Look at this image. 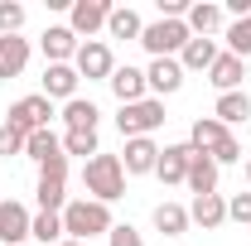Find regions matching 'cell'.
<instances>
[{"instance_id":"44dd1931","label":"cell","mask_w":251,"mask_h":246,"mask_svg":"<svg viewBox=\"0 0 251 246\" xmlns=\"http://www.w3.org/2000/svg\"><path fill=\"white\" fill-rule=\"evenodd\" d=\"M150 222H155V232H164V237H184L188 227H193V222H188V208H184V203H169V198L155 203Z\"/></svg>"},{"instance_id":"8fae6325","label":"cell","mask_w":251,"mask_h":246,"mask_svg":"<svg viewBox=\"0 0 251 246\" xmlns=\"http://www.w3.org/2000/svg\"><path fill=\"white\" fill-rule=\"evenodd\" d=\"M155 164H159V145H155V135L126 140V150H121V169H126V174H155Z\"/></svg>"},{"instance_id":"ffe728a7","label":"cell","mask_w":251,"mask_h":246,"mask_svg":"<svg viewBox=\"0 0 251 246\" xmlns=\"http://www.w3.org/2000/svg\"><path fill=\"white\" fill-rule=\"evenodd\" d=\"M25 63H29V39H20V34L0 39V82L20 77V73H25Z\"/></svg>"},{"instance_id":"6da1fadb","label":"cell","mask_w":251,"mask_h":246,"mask_svg":"<svg viewBox=\"0 0 251 246\" xmlns=\"http://www.w3.org/2000/svg\"><path fill=\"white\" fill-rule=\"evenodd\" d=\"M111 227H116V217H111L106 203H97V198H68V208H63V237L92 246V237H111Z\"/></svg>"},{"instance_id":"d6a6232c","label":"cell","mask_w":251,"mask_h":246,"mask_svg":"<svg viewBox=\"0 0 251 246\" xmlns=\"http://www.w3.org/2000/svg\"><path fill=\"white\" fill-rule=\"evenodd\" d=\"M208 159H213L218 169H222V164H242V140H237V135H227V140H222V145L208 154Z\"/></svg>"},{"instance_id":"f1b7e54d","label":"cell","mask_w":251,"mask_h":246,"mask_svg":"<svg viewBox=\"0 0 251 246\" xmlns=\"http://www.w3.org/2000/svg\"><path fill=\"white\" fill-rule=\"evenodd\" d=\"M63 154H82V159L101 154V145H97V130H63Z\"/></svg>"},{"instance_id":"5b68a950","label":"cell","mask_w":251,"mask_h":246,"mask_svg":"<svg viewBox=\"0 0 251 246\" xmlns=\"http://www.w3.org/2000/svg\"><path fill=\"white\" fill-rule=\"evenodd\" d=\"M77 77H87V82H111V73H116V53H111V44L106 39H87V44H77Z\"/></svg>"},{"instance_id":"603a6c76","label":"cell","mask_w":251,"mask_h":246,"mask_svg":"<svg viewBox=\"0 0 251 246\" xmlns=\"http://www.w3.org/2000/svg\"><path fill=\"white\" fill-rule=\"evenodd\" d=\"M213 116H218L227 130H232V125H247L251 121V97L247 92H222L218 106H213Z\"/></svg>"},{"instance_id":"5bb4252c","label":"cell","mask_w":251,"mask_h":246,"mask_svg":"<svg viewBox=\"0 0 251 246\" xmlns=\"http://www.w3.org/2000/svg\"><path fill=\"white\" fill-rule=\"evenodd\" d=\"M111 92H116V101L121 106H130V101H145L150 97V82H145V68H116L111 73Z\"/></svg>"},{"instance_id":"8d00e7d4","label":"cell","mask_w":251,"mask_h":246,"mask_svg":"<svg viewBox=\"0 0 251 246\" xmlns=\"http://www.w3.org/2000/svg\"><path fill=\"white\" fill-rule=\"evenodd\" d=\"M247 188H251V159H247Z\"/></svg>"},{"instance_id":"ba28073f","label":"cell","mask_w":251,"mask_h":246,"mask_svg":"<svg viewBox=\"0 0 251 246\" xmlns=\"http://www.w3.org/2000/svg\"><path fill=\"white\" fill-rule=\"evenodd\" d=\"M184 77H188V73H184V63H179V58H150V68H145L150 97H159V101L179 92V87H184Z\"/></svg>"},{"instance_id":"30bf717a","label":"cell","mask_w":251,"mask_h":246,"mask_svg":"<svg viewBox=\"0 0 251 246\" xmlns=\"http://www.w3.org/2000/svg\"><path fill=\"white\" fill-rule=\"evenodd\" d=\"M77 82H82V77H77L73 63H49V68H44V97H49V101H73V97H77Z\"/></svg>"},{"instance_id":"4dcf8cb0","label":"cell","mask_w":251,"mask_h":246,"mask_svg":"<svg viewBox=\"0 0 251 246\" xmlns=\"http://www.w3.org/2000/svg\"><path fill=\"white\" fill-rule=\"evenodd\" d=\"M25 29V5H15V0H0V39H10V34Z\"/></svg>"},{"instance_id":"d590c367","label":"cell","mask_w":251,"mask_h":246,"mask_svg":"<svg viewBox=\"0 0 251 246\" xmlns=\"http://www.w3.org/2000/svg\"><path fill=\"white\" fill-rule=\"evenodd\" d=\"M58 246H87V242H73V237H63V242Z\"/></svg>"},{"instance_id":"cb8c5ba5","label":"cell","mask_w":251,"mask_h":246,"mask_svg":"<svg viewBox=\"0 0 251 246\" xmlns=\"http://www.w3.org/2000/svg\"><path fill=\"white\" fill-rule=\"evenodd\" d=\"M97 121H101L97 101H87V97H73V101H63V125H68V130H97Z\"/></svg>"},{"instance_id":"2e32d148","label":"cell","mask_w":251,"mask_h":246,"mask_svg":"<svg viewBox=\"0 0 251 246\" xmlns=\"http://www.w3.org/2000/svg\"><path fill=\"white\" fill-rule=\"evenodd\" d=\"M184 25L193 39H213V34L222 29V5H213V0H193L184 15Z\"/></svg>"},{"instance_id":"4316f807","label":"cell","mask_w":251,"mask_h":246,"mask_svg":"<svg viewBox=\"0 0 251 246\" xmlns=\"http://www.w3.org/2000/svg\"><path fill=\"white\" fill-rule=\"evenodd\" d=\"M25 154H29L34 164H49L53 154H63V135H53V130L44 125V130H34L29 140H25Z\"/></svg>"},{"instance_id":"7a4b0ae2","label":"cell","mask_w":251,"mask_h":246,"mask_svg":"<svg viewBox=\"0 0 251 246\" xmlns=\"http://www.w3.org/2000/svg\"><path fill=\"white\" fill-rule=\"evenodd\" d=\"M82 188H87V198L97 203H116L126 193V169H121V154H92L87 164H82Z\"/></svg>"},{"instance_id":"9c48e42d","label":"cell","mask_w":251,"mask_h":246,"mask_svg":"<svg viewBox=\"0 0 251 246\" xmlns=\"http://www.w3.org/2000/svg\"><path fill=\"white\" fill-rule=\"evenodd\" d=\"M29 222H34V213L20 203V198H5V203H0V246L29 242Z\"/></svg>"},{"instance_id":"8992f818","label":"cell","mask_w":251,"mask_h":246,"mask_svg":"<svg viewBox=\"0 0 251 246\" xmlns=\"http://www.w3.org/2000/svg\"><path fill=\"white\" fill-rule=\"evenodd\" d=\"M53 116H58V111H53V101H49L44 92H34V97H20V101L10 106V116H5V121L15 125L20 135H34V130H44Z\"/></svg>"},{"instance_id":"1f68e13d","label":"cell","mask_w":251,"mask_h":246,"mask_svg":"<svg viewBox=\"0 0 251 246\" xmlns=\"http://www.w3.org/2000/svg\"><path fill=\"white\" fill-rule=\"evenodd\" d=\"M25 140H29V135H20L10 121H0V154H5V159H10V154H25Z\"/></svg>"},{"instance_id":"d6986e66","label":"cell","mask_w":251,"mask_h":246,"mask_svg":"<svg viewBox=\"0 0 251 246\" xmlns=\"http://www.w3.org/2000/svg\"><path fill=\"white\" fill-rule=\"evenodd\" d=\"M188 140L184 145H164L159 150V164H155V174H159V184H184L188 179Z\"/></svg>"},{"instance_id":"277c9868","label":"cell","mask_w":251,"mask_h":246,"mask_svg":"<svg viewBox=\"0 0 251 246\" xmlns=\"http://www.w3.org/2000/svg\"><path fill=\"white\" fill-rule=\"evenodd\" d=\"M164 121H169V116H164V101H159V97H145V101H130V106H121V111H116V130H121L126 140L155 135V130H159Z\"/></svg>"},{"instance_id":"7c38bea8","label":"cell","mask_w":251,"mask_h":246,"mask_svg":"<svg viewBox=\"0 0 251 246\" xmlns=\"http://www.w3.org/2000/svg\"><path fill=\"white\" fill-rule=\"evenodd\" d=\"M77 44H82V39L68 29V25H49L44 39H39V49H44L49 63H73V58H77Z\"/></svg>"},{"instance_id":"836d02e7","label":"cell","mask_w":251,"mask_h":246,"mask_svg":"<svg viewBox=\"0 0 251 246\" xmlns=\"http://www.w3.org/2000/svg\"><path fill=\"white\" fill-rule=\"evenodd\" d=\"M106 246H145V237H140L130 222H116V227H111V237H106Z\"/></svg>"},{"instance_id":"d4e9b609","label":"cell","mask_w":251,"mask_h":246,"mask_svg":"<svg viewBox=\"0 0 251 246\" xmlns=\"http://www.w3.org/2000/svg\"><path fill=\"white\" fill-rule=\"evenodd\" d=\"M68 179H49V174H39V188H34V198H39V213H63L68 208Z\"/></svg>"},{"instance_id":"52a82bcc","label":"cell","mask_w":251,"mask_h":246,"mask_svg":"<svg viewBox=\"0 0 251 246\" xmlns=\"http://www.w3.org/2000/svg\"><path fill=\"white\" fill-rule=\"evenodd\" d=\"M106 20H111V5H106V0H73V10H68V29L77 34L82 44H87L97 29H106Z\"/></svg>"},{"instance_id":"4fadbf2b","label":"cell","mask_w":251,"mask_h":246,"mask_svg":"<svg viewBox=\"0 0 251 246\" xmlns=\"http://www.w3.org/2000/svg\"><path fill=\"white\" fill-rule=\"evenodd\" d=\"M208 82L222 92H242V82H247V63L237 58V53H218V63L208 68Z\"/></svg>"},{"instance_id":"484cf974","label":"cell","mask_w":251,"mask_h":246,"mask_svg":"<svg viewBox=\"0 0 251 246\" xmlns=\"http://www.w3.org/2000/svg\"><path fill=\"white\" fill-rule=\"evenodd\" d=\"M140 29H145V25H140V15H135L130 5H111V20H106V34H111V39H135V44H140Z\"/></svg>"},{"instance_id":"7402d4cb","label":"cell","mask_w":251,"mask_h":246,"mask_svg":"<svg viewBox=\"0 0 251 246\" xmlns=\"http://www.w3.org/2000/svg\"><path fill=\"white\" fill-rule=\"evenodd\" d=\"M218 39H188L184 53H179V63H184V73H208L213 63H218Z\"/></svg>"},{"instance_id":"ac0fdd59","label":"cell","mask_w":251,"mask_h":246,"mask_svg":"<svg viewBox=\"0 0 251 246\" xmlns=\"http://www.w3.org/2000/svg\"><path fill=\"white\" fill-rule=\"evenodd\" d=\"M188 222H193V227H203V232H218L222 222H227V198H222V193L193 198V203H188Z\"/></svg>"},{"instance_id":"83f0119b","label":"cell","mask_w":251,"mask_h":246,"mask_svg":"<svg viewBox=\"0 0 251 246\" xmlns=\"http://www.w3.org/2000/svg\"><path fill=\"white\" fill-rule=\"evenodd\" d=\"M29 237H34V242H44V246H58L63 242V213H34Z\"/></svg>"},{"instance_id":"f546056e","label":"cell","mask_w":251,"mask_h":246,"mask_svg":"<svg viewBox=\"0 0 251 246\" xmlns=\"http://www.w3.org/2000/svg\"><path fill=\"white\" fill-rule=\"evenodd\" d=\"M227 53H237L242 63L251 58V15H247V20H232V25H227Z\"/></svg>"},{"instance_id":"e575fe53","label":"cell","mask_w":251,"mask_h":246,"mask_svg":"<svg viewBox=\"0 0 251 246\" xmlns=\"http://www.w3.org/2000/svg\"><path fill=\"white\" fill-rule=\"evenodd\" d=\"M227 217L232 222H251V188L237 193V198H227Z\"/></svg>"},{"instance_id":"9a60e30c","label":"cell","mask_w":251,"mask_h":246,"mask_svg":"<svg viewBox=\"0 0 251 246\" xmlns=\"http://www.w3.org/2000/svg\"><path fill=\"white\" fill-rule=\"evenodd\" d=\"M218 179H222V169L208 159V154H198V150L188 154V179H184V184L193 188V198H208V193H218Z\"/></svg>"},{"instance_id":"3957f363","label":"cell","mask_w":251,"mask_h":246,"mask_svg":"<svg viewBox=\"0 0 251 246\" xmlns=\"http://www.w3.org/2000/svg\"><path fill=\"white\" fill-rule=\"evenodd\" d=\"M188 39H193V34H188L184 20H155V25L140 29V49H145L150 58H179Z\"/></svg>"},{"instance_id":"e0dca14e","label":"cell","mask_w":251,"mask_h":246,"mask_svg":"<svg viewBox=\"0 0 251 246\" xmlns=\"http://www.w3.org/2000/svg\"><path fill=\"white\" fill-rule=\"evenodd\" d=\"M227 135H232V130H227V125H222L218 116H198V121L188 125V150L213 154V150L222 145V140H227Z\"/></svg>"}]
</instances>
